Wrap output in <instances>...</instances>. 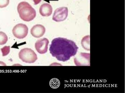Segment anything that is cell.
<instances>
[{
    "label": "cell",
    "mask_w": 125,
    "mask_h": 93,
    "mask_svg": "<svg viewBox=\"0 0 125 93\" xmlns=\"http://www.w3.org/2000/svg\"><path fill=\"white\" fill-rule=\"evenodd\" d=\"M10 3V0H0V8L7 7Z\"/></svg>",
    "instance_id": "14"
},
{
    "label": "cell",
    "mask_w": 125,
    "mask_h": 93,
    "mask_svg": "<svg viewBox=\"0 0 125 93\" xmlns=\"http://www.w3.org/2000/svg\"><path fill=\"white\" fill-rule=\"evenodd\" d=\"M8 38L6 33L0 31V45L5 44L8 41Z\"/></svg>",
    "instance_id": "11"
},
{
    "label": "cell",
    "mask_w": 125,
    "mask_h": 93,
    "mask_svg": "<svg viewBox=\"0 0 125 93\" xmlns=\"http://www.w3.org/2000/svg\"><path fill=\"white\" fill-rule=\"evenodd\" d=\"M13 35L18 39H22L27 36L28 32V28L27 25L19 23L14 27L12 30Z\"/></svg>",
    "instance_id": "4"
},
{
    "label": "cell",
    "mask_w": 125,
    "mask_h": 93,
    "mask_svg": "<svg viewBox=\"0 0 125 93\" xmlns=\"http://www.w3.org/2000/svg\"><path fill=\"white\" fill-rule=\"evenodd\" d=\"M49 43V40L46 38L40 39L35 43V48L39 53L41 54H45L47 51Z\"/></svg>",
    "instance_id": "7"
},
{
    "label": "cell",
    "mask_w": 125,
    "mask_h": 93,
    "mask_svg": "<svg viewBox=\"0 0 125 93\" xmlns=\"http://www.w3.org/2000/svg\"><path fill=\"white\" fill-rule=\"evenodd\" d=\"M74 62L77 66H90V54L81 53L74 58Z\"/></svg>",
    "instance_id": "6"
},
{
    "label": "cell",
    "mask_w": 125,
    "mask_h": 93,
    "mask_svg": "<svg viewBox=\"0 0 125 93\" xmlns=\"http://www.w3.org/2000/svg\"><path fill=\"white\" fill-rule=\"evenodd\" d=\"M78 46L71 40L63 38H56L52 41L49 51L52 57L58 61L66 62L76 55Z\"/></svg>",
    "instance_id": "1"
},
{
    "label": "cell",
    "mask_w": 125,
    "mask_h": 93,
    "mask_svg": "<svg viewBox=\"0 0 125 93\" xmlns=\"http://www.w3.org/2000/svg\"><path fill=\"white\" fill-rule=\"evenodd\" d=\"M42 0H33L34 4L35 5L38 4L42 1Z\"/></svg>",
    "instance_id": "15"
},
{
    "label": "cell",
    "mask_w": 125,
    "mask_h": 93,
    "mask_svg": "<svg viewBox=\"0 0 125 93\" xmlns=\"http://www.w3.org/2000/svg\"><path fill=\"white\" fill-rule=\"evenodd\" d=\"M81 45L85 50H90V36L89 35L85 36L81 40Z\"/></svg>",
    "instance_id": "10"
},
{
    "label": "cell",
    "mask_w": 125,
    "mask_h": 93,
    "mask_svg": "<svg viewBox=\"0 0 125 93\" xmlns=\"http://www.w3.org/2000/svg\"><path fill=\"white\" fill-rule=\"evenodd\" d=\"M50 85L52 88L56 89L59 87L60 82L59 80L57 79H53L50 82Z\"/></svg>",
    "instance_id": "12"
},
{
    "label": "cell",
    "mask_w": 125,
    "mask_h": 93,
    "mask_svg": "<svg viewBox=\"0 0 125 93\" xmlns=\"http://www.w3.org/2000/svg\"><path fill=\"white\" fill-rule=\"evenodd\" d=\"M68 15V9L67 7H60L55 10L52 20L57 22H62L67 18Z\"/></svg>",
    "instance_id": "5"
},
{
    "label": "cell",
    "mask_w": 125,
    "mask_h": 93,
    "mask_svg": "<svg viewBox=\"0 0 125 93\" xmlns=\"http://www.w3.org/2000/svg\"><path fill=\"white\" fill-rule=\"evenodd\" d=\"M52 12V7L51 5L48 3L43 4L39 9V13L43 17H49L51 15Z\"/></svg>",
    "instance_id": "9"
},
{
    "label": "cell",
    "mask_w": 125,
    "mask_h": 93,
    "mask_svg": "<svg viewBox=\"0 0 125 93\" xmlns=\"http://www.w3.org/2000/svg\"><path fill=\"white\" fill-rule=\"evenodd\" d=\"M10 46H5L1 49L2 53V56H6L7 54H9L10 52Z\"/></svg>",
    "instance_id": "13"
},
{
    "label": "cell",
    "mask_w": 125,
    "mask_h": 93,
    "mask_svg": "<svg viewBox=\"0 0 125 93\" xmlns=\"http://www.w3.org/2000/svg\"><path fill=\"white\" fill-rule=\"evenodd\" d=\"M19 56L21 60L27 63H33L38 59L36 53L29 48L21 49L19 53Z\"/></svg>",
    "instance_id": "3"
},
{
    "label": "cell",
    "mask_w": 125,
    "mask_h": 93,
    "mask_svg": "<svg viewBox=\"0 0 125 93\" xmlns=\"http://www.w3.org/2000/svg\"><path fill=\"white\" fill-rule=\"evenodd\" d=\"M45 27L41 24H36L32 28L30 31L31 35L34 37L39 38L43 36L45 33Z\"/></svg>",
    "instance_id": "8"
},
{
    "label": "cell",
    "mask_w": 125,
    "mask_h": 93,
    "mask_svg": "<svg viewBox=\"0 0 125 93\" xmlns=\"http://www.w3.org/2000/svg\"><path fill=\"white\" fill-rule=\"evenodd\" d=\"M17 10L21 18L25 22H30L36 17V10L27 2H20L18 5Z\"/></svg>",
    "instance_id": "2"
}]
</instances>
